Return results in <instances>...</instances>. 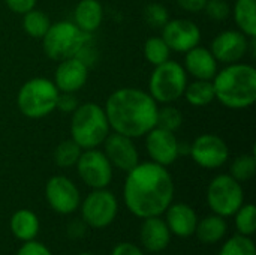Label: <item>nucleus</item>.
I'll return each instance as SVG.
<instances>
[{
    "mask_svg": "<svg viewBox=\"0 0 256 255\" xmlns=\"http://www.w3.org/2000/svg\"><path fill=\"white\" fill-rule=\"evenodd\" d=\"M123 198L128 210L140 219L160 216L174 198L172 176L153 161L140 162L128 173Z\"/></svg>",
    "mask_w": 256,
    "mask_h": 255,
    "instance_id": "f257e3e1",
    "label": "nucleus"
},
{
    "mask_svg": "<svg viewBox=\"0 0 256 255\" xmlns=\"http://www.w3.org/2000/svg\"><path fill=\"white\" fill-rule=\"evenodd\" d=\"M104 110L112 132L129 138L144 137L156 126L158 102L141 89L116 90L108 96Z\"/></svg>",
    "mask_w": 256,
    "mask_h": 255,
    "instance_id": "f03ea898",
    "label": "nucleus"
},
{
    "mask_svg": "<svg viewBox=\"0 0 256 255\" xmlns=\"http://www.w3.org/2000/svg\"><path fill=\"white\" fill-rule=\"evenodd\" d=\"M213 81L216 99L231 110H244L256 101V69L246 63H231L218 71Z\"/></svg>",
    "mask_w": 256,
    "mask_h": 255,
    "instance_id": "7ed1b4c3",
    "label": "nucleus"
},
{
    "mask_svg": "<svg viewBox=\"0 0 256 255\" xmlns=\"http://www.w3.org/2000/svg\"><path fill=\"white\" fill-rule=\"evenodd\" d=\"M111 132L105 110L94 104L87 102L76 107L70 120V138L82 149L99 147Z\"/></svg>",
    "mask_w": 256,
    "mask_h": 255,
    "instance_id": "20e7f679",
    "label": "nucleus"
},
{
    "mask_svg": "<svg viewBox=\"0 0 256 255\" xmlns=\"http://www.w3.org/2000/svg\"><path fill=\"white\" fill-rule=\"evenodd\" d=\"M58 93L54 81L40 77L32 78L18 90V110L28 119H42L56 110Z\"/></svg>",
    "mask_w": 256,
    "mask_h": 255,
    "instance_id": "39448f33",
    "label": "nucleus"
},
{
    "mask_svg": "<svg viewBox=\"0 0 256 255\" xmlns=\"http://www.w3.org/2000/svg\"><path fill=\"white\" fill-rule=\"evenodd\" d=\"M88 33H84L75 23L57 21L50 26L42 38V47L48 59L62 62L76 57L82 45L88 41Z\"/></svg>",
    "mask_w": 256,
    "mask_h": 255,
    "instance_id": "423d86ee",
    "label": "nucleus"
},
{
    "mask_svg": "<svg viewBox=\"0 0 256 255\" xmlns=\"http://www.w3.org/2000/svg\"><path fill=\"white\" fill-rule=\"evenodd\" d=\"M188 86V74L178 62L166 60L154 66L150 81L148 93L159 104H171L178 101Z\"/></svg>",
    "mask_w": 256,
    "mask_h": 255,
    "instance_id": "0eeeda50",
    "label": "nucleus"
},
{
    "mask_svg": "<svg viewBox=\"0 0 256 255\" xmlns=\"http://www.w3.org/2000/svg\"><path fill=\"white\" fill-rule=\"evenodd\" d=\"M207 203L214 215L222 218L234 216V213L244 204L242 183L230 174L216 176L207 188Z\"/></svg>",
    "mask_w": 256,
    "mask_h": 255,
    "instance_id": "6e6552de",
    "label": "nucleus"
},
{
    "mask_svg": "<svg viewBox=\"0 0 256 255\" xmlns=\"http://www.w3.org/2000/svg\"><path fill=\"white\" fill-rule=\"evenodd\" d=\"M80 207L84 224L96 230L110 227L118 213V201L116 195L105 188L93 189L80 203Z\"/></svg>",
    "mask_w": 256,
    "mask_h": 255,
    "instance_id": "1a4fd4ad",
    "label": "nucleus"
},
{
    "mask_svg": "<svg viewBox=\"0 0 256 255\" xmlns=\"http://www.w3.org/2000/svg\"><path fill=\"white\" fill-rule=\"evenodd\" d=\"M75 165L80 179L92 189L106 188L112 180V165L98 147L81 152Z\"/></svg>",
    "mask_w": 256,
    "mask_h": 255,
    "instance_id": "9d476101",
    "label": "nucleus"
},
{
    "mask_svg": "<svg viewBox=\"0 0 256 255\" xmlns=\"http://www.w3.org/2000/svg\"><path fill=\"white\" fill-rule=\"evenodd\" d=\"M189 155L196 165L206 170H216L226 164L230 149L216 134H202L189 146Z\"/></svg>",
    "mask_w": 256,
    "mask_h": 255,
    "instance_id": "9b49d317",
    "label": "nucleus"
},
{
    "mask_svg": "<svg viewBox=\"0 0 256 255\" xmlns=\"http://www.w3.org/2000/svg\"><path fill=\"white\" fill-rule=\"evenodd\" d=\"M45 198L48 206L58 215L74 213L81 203L76 185L64 176H52L45 185Z\"/></svg>",
    "mask_w": 256,
    "mask_h": 255,
    "instance_id": "f8f14e48",
    "label": "nucleus"
},
{
    "mask_svg": "<svg viewBox=\"0 0 256 255\" xmlns=\"http://www.w3.org/2000/svg\"><path fill=\"white\" fill-rule=\"evenodd\" d=\"M146 150L153 162L168 167L180 156V143L174 132L154 126L146 134Z\"/></svg>",
    "mask_w": 256,
    "mask_h": 255,
    "instance_id": "ddd939ff",
    "label": "nucleus"
},
{
    "mask_svg": "<svg viewBox=\"0 0 256 255\" xmlns=\"http://www.w3.org/2000/svg\"><path fill=\"white\" fill-rule=\"evenodd\" d=\"M162 39L166 42L171 51L176 53H186L196 47L201 41V30L200 27L186 18H176L170 20L162 27Z\"/></svg>",
    "mask_w": 256,
    "mask_h": 255,
    "instance_id": "4468645a",
    "label": "nucleus"
},
{
    "mask_svg": "<svg viewBox=\"0 0 256 255\" xmlns=\"http://www.w3.org/2000/svg\"><path fill=\"white\" fill-rule=\"evenodd\" d=\"M102 144L105 147V156L117 170L129 173L134 167L140 164V155L134 144V138L124 137L117 132H110Z\"/></svg>",
    "mask_w": 256,
    "mask_h": 255,
    "instance_id": "2eb2a0df",
    "label": "nucleus"
},
{
    "mask_svg": "<svg viewBox=\"0 0 256 255\" xmlns=\"http://www.w3.org/2000/svg\"><path fill=\"white\" fill-rule=\"evenodd\" d=\"M249 50V41L240 30H225L214 36L210 51L214 59L224 65L240 62Z\"/></svg>",
    "mask_w": 256,
    "mask_h": 255,
    "instance_id": "dca6fc26",
    "label": "nucleus"
},
{
    "mask_svg": "<svg viewBox=\"0 0 256 255\" xmlns=\"http://www.w3.org/2000/svg\"><path fill=\"white\" fill-rule=\"evenodd\" d=\"M88 80V66L78 57L58 62L54 74V84L58 92L75 93L81 90Z\"/></svg>",
    "mask_w": 256,
    "mask_h": 255,
    "instance_id": "f3484780",
    "label": "nucleus"
},
{
    "mask_svg": "<svg viewBox=\"0 0 256 255\" xmlns=\"http://www.w3.org/2000/svg\"><path fill=\"white\" fill-rule=\"evenodd\" d=\"M166 212V225L171 231V234L177 237H190L195 234L196 224H198V215L196 212L184 203H176L170 204Z\"/></svg>",
    "mask_w": 256,
    "mask_h": 255,
    "instance_id": "a211bd4d",
    "label": "nucleus"
},
{
    "mask_svg": "<svg viewBox=\"0 0 256 255\" xmlns=\"http://www.w3.org/2000/svg\"><path fill=\"white\" fill-rule=\"evenodd\" d=\"M218 60L210 50L204 47H194L184 53V71L196 80H213L218 72Z\"/></svg>",
    "mask_w": 256,
    "mask_h": 255,
    "instance_id": "6ab92c4d",
    "label": "nucleus"
},
{
    "mask_svg": "<svg viewBox=\"0 0 256 255\" xmlns=\"http://www.w3.org/2000/svg\"><path fill=\"white\" fill-rule=\"evenodd\" d=\"M141 243L148 252H160L168 248L171 242V231L160 216L146 218L141 225Z\"/></svg>",
    "mask_w": 256,
    "mask_h": 255,
    "instance_id": "aec40b11",
    "label": "nucleus"
},
{
    "mask_svg": "<svg viewBox=\"0 0 256 255\" xmlns=\"http://www.w3.org/2000/svg\"><path fill=\"white\" fill-rule=\"evenodd\" d=\"M9 227L15 239L21 242L34 240L40 230V222L38 215L30 209H20L16 210L9 221Z\"/></svg>",
    "mask_w": 256,
    "mask_h": 255,
    "instance_id": "412c9836",
    "label": "nucleus"
},
{
    "mask_svg": "<svg viewBox=\"0 0 256 255\" xmlns=\"http://www.w3.org/2000/svg\"><path fill=\"white\" fill-rule=\"evenodd\" d=\"M75 24L84 33L96 32L104 20V9L99 0H81L75 8Z\"/></svg>",
    "mask_w": 256,
    "mask_h": 255,
    "instance_id": "4be33fe9",
    "label": "nucleus"
},
{
    "mask_svg": "<svg viewBox=\"0 0 256 255\" xmlns=\"http://www.w3.org/2000/svg\"><path fill=\"white\" fill-rule=\"evenodd\" d=\"M226 231H228V225L225 218L219 215H210L198 221L195 234L202 243L213 245L220 242L226 236Z\"/></svg>",
    "mask_w": 256,
    "mask_h": 255,
    "instance_id": "5701e85b",
    "label": "nucleus"
},
{
    "mask_svg": "<svg viewBox=\"0 0 256 255\" xmlns=\"http://www.w3.org/2000/svg\"><path fill=\"white\" fill-rule=\"evenodd\" d=\"M232 12L240 32L256 38V0H236Z\"/></svg>",
    "mask_w": 256,
    "mask_h": 255,
    "instance_id": "b1692460",
    "label": "nucleus"
},
{
    "mask_svg": "<svg viewBox=\"0 0 256 255\" xmlns=\"http://www.w3.org/2000/svg\"><path fill=\"white\" fill-rule=\"evenodd\" d=\"M183 96L194 107H206L216 99L212 80H196L186 86Z\"/></svg>",
    "mask_w": 256,
    "mask_h": 255,
    "instance_id": "393cba45",
    "label": "nucleus"
},
{
    "mask_svg": "<svg viewBox=\"0 0 256 255\" xmlns=\"http://www.w3.org/2000/svg\"><path fill=\"white\" fill-rule=\"evenodd\" d=\"M50 26H51L50 17L45 12L38 11L34 8L22 15V30L30 38L42 39L45 33L48 32Z\"/></svg>",
    "mask_w": 256,
    "mask_h": 255,
    "instance_id": "a878e982",
    "label": "nucleus"
},
{
    "mask_svg": "<svg viewBox=\"0 0 256 255\" xmlns=\"http://www.w3.org/2000/svg\"><path fill=\"white\" fill-rule=\"evenodd\" d=\"M81 152H82V149L70 138V140H64L57 144V147L54 149L52 158H54V162L57 167L70 168L76 164Z\"/></svg>",
    "mask_w": 256,
    "mask_h": 255,
    "instance_id": "bb28decb",
    "label": "nucleus"
},
{
    "mask_svg": "<svg viewBox=\"0 0 256 255\" xmlns=\"http://www.w3.org/2000/svg\"><path fill=\"white\" fill-rule=\"evenodd\" d=\"M142 51H144L146 60L153 66L165 63L166 60H170V54H171V50L166 45V42L162 39V36L148 38L144 42V50Z\"/></svg>",
    "mask_w": 256,
    "mask_h": 255,
    "instance_id": "cd10ccee",
    "label": "nucleus"
},
{
    "mask_svg": "<svg viewBox=\"0 0 256 255\" xmlns=\"http://www.w3.org/2000/svg\"><path fill=\"white\" fill-rule=\"evenodd\" d=\"M255 173L256 158L254 153H244V155L237 156L230 167V176L234 177L240 183L254 179Z\"/></svg>",
    "mask_w": 256,
    "mask_h": 255,
    "instance_id": "c85d7f7f",
    "label": "nucleus"
},
{
    "mask_svg": "<svg viewBox=\"0 0 256 255\" xmlns=\"http://www.w3.org/2000/svg\"><path fill=\"white\" fill-rule=\"evenodd\" d=\"M219 255H256V246L249 236L236 234L222 245Z\"/></svg>",
    "mask_w": 256,
    "mask_h": 255,
    "instance_id": "c756f323",
    "label": "nucleus"
},
{
    "mask_svg": "<svg viewBox=\"0 0 256 255\" xmlns=\"http://www.w3.org/2000/svg\"><path fill=\"white\" fill-rule=\"evenodd\" d=\"M236 228L238 231V234L243 236H252L256 231V207L249 203V204H243L236 213Z\"/></svg>",
    "mask_w": 256,
    "mask_h": 255,
    "instance_id": "7c9ffc66",
    "label": "nucleus"
},
{
    "mask_svg": "<svg viewBox=\"0 0 256 255\" xmlns=\"http://www.w3.org/2000/svg\"><path fill=\"white\" fill-rule=\"evenodd\" d=\"M183 123V114L178 108L165 105L162 108H158V117H156V126L176 132Z\"/></svg>",
    "mask_w": 256,
    "mask_h": 255,
    "instance_id": "2f4dec72",
    "label": "nucleus"
},
{
    "mask_svg": "<svg viewBox=\"0 0 256 255\" xmlns=\"http://www.w3.org/2000/svg\"><path fill=\"white\" fill-rule=\"evenodd\" d=\"M144 21L152 29H162L170 21L168 9L160 3H150L144 8Z\"/></svg>",
    "mask_w": 256,
    "mask_h": 255,
    "instance_id": "473e14b6",
    "label": "nucleus"
},
{
    "mask_svg": "<svg viewBox=\"0 0 256 255\" xmlns=\"http://www.w3.org/2000/svg\"><path fill=\"white\" fill-rule=\"evenodd\" d=\"M207 17L214 21H224L231 14V6L226 0H207L204 9Z\"/></svg>",
    "mask_w": 256,
    "mask_h": 255,
    "instance_id": "72a5a7b5",
    "label": "nucleus"
},
{
    "mask_svg": "<svg viewBox=\"0 0 256 255\" xmlns=\"http://www.w3.org/2000/svg\"><path fill=\"white\" fill-rule=\"evenodd\" d=\"M80 105L78 99L75 98L74 93H68V92H60L57 102H56V110H60L62 113H74L76 110V107Z\"/></svg>",
    "mask_w": 256,
    "mask_h": 255,
    "instance_id": "f704fd0d",
    "label": "nucleus"
},
{
    "mask_svg": "<svg viewBox=\"0 0 256 255\" xmlns=\"http://www.w3.org/2000/svg\"><path fill=\"white\" fill-rule=\"evenodd\" d=\"M16 255H52L51 251L40 242H36V240H28V242H24L22 246L18 249Z\"/></svg>",
    "mask_w": 256,
    "mask_h": 255,
    "instance_id": "c9c22d12",
    "label": "nucleus"
},
{
    "mask_svg": "<svg viewBox=\"0 0 256 255\" xmlns=\"http://www.w3.org/2000/svg\"><path fill=\"white\" fill-rule=\"evenodd\" d=\"M4 3L12 12L21 15H24L36 6V0H4Z\"/></svg>",
    "mask_w": 256,
    "mask_h": 255,
    "instance_id": "e433bc0d",
    "label": "nucleus"
},
{
    "mask_svg": "<svg viewBox=\"0 0 256 255\" xmlns=\"http://www.w3.org/2000/svg\"><path fill=\"white\" fill-rule=\"evenodd\" d=\"M111 255H144V252L130 242H120L112 248Z\"/></svg>",
    "mask_w": 256,
    "mask_h": 255,
    "instance_id": "4c0bfd02",
    "label": "nucleus"
},
{
    "mask_svg": "<svg viewBox=\"0 0 256 255\" xmlns=\"http://www.w3.org/2000/svg\"><path fill=\"white\" fill-rule=\"evenodd\" d=\"M178 6L188 12H200L204 9L207 0H177Z\"/></svg>",
    "mask_w": 256,
    "mask_h": 255,
    "instance_id": "58836bf2",
    "label": "nucleus"
},
{
    "mask_svg": "<svg viewBox=\"0 0 256 255\" xmlns=\"http://www.w3.org/2000/svg\"><path fill=\"white\" fill-rule=\"evenodd\" d=\"M86 224H84V221H74V222H70V225H69V228H68V233H69V236L70 237H82L84 236V233H86Z\"/></svg>",
    "mask_w": 256,
    "mask_h": 255,
    "instance_id": "ea45409f",
    "label": "nucleus"
},
{
    "mask_svg": "<svg viewBox=\"0 0 256 255\" xmlns=\"http://www.w3.org/2000/svg\"><path fill=\"white\" fill-rule=\"evenodd\" d=\"M76 255H93V254H90V252H81V254H76Z\"/></svg>",
    "mask_w": 256,
    "mask_h": 255,
    "instance_id": "a19ab883",
    "label": "nucleus"
}]
</instances>
